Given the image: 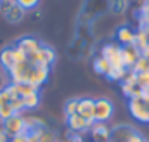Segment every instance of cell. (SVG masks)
I'll return each instance as SVG.
<instances>
[{
	"label": "cell",
	"instance_id": "6da1fadb",
	"mask_svg": "<svg viewBox=\"0 0 149 142\" xmlns=\"http://www.w3.org/2000/svg\"><path fill=\"white\" fill-rule=\"evenodd\" d=\"M128 111L134 120L141 123H149V99H144L141 95L128 99Z\"/></svg>",
	"mask_w": 149,
	"mask_h": 142
},
{
	"label": "cell",
	"instance_id": "7a4b0ae2",
	"mask_svg": "<svg viewBox=\"0 0 149 142\" xmlns=\"http://www.w3.org/2000/svg\"><path fill=\"white\" fill-rule=\"evenodd\" d=\"M113 113H114L113 101L106 99V97H101V99H95L94 101V121L106 123V121H109Z\"/></svg>",
	"mask_w": 149,
	"mask_h": 142
},
{
	"label": "cell",
	"instance_id": "3957f363",
	"mask_svg": "<svg viewBox=\"0 0 149 142\" xmlns=\"http://www.w3.org/2000/svg\"><path fill=\"white\" fill-rule=\"evenodd\" d=\"M101 56L109 63L111 68H125L123 66V54H121V47L116 43H106L101 49Z\"/></svg>",
	"mask_w": 149,
	"mask_h": 142
},
{
	"label": "cell",
	"instance_id": "277c9868",
	"mask_svg": "<svg viewBox=\"0 0 149 142\" xmlns=\"http://www.w3.org/2000/svg\"><path fill=\"white\" fill-rule=\"evenodd\" d=\"M31 63H37V64H45V66H50V64H54V61H56V52H54V49L52 47H49V45H40V49H38L35 54H31L30 57H28Z\"/></svg>",
	"mask_w": 149,
	"mask_h": 142
},
{
	"label": "cell",
	"instance_id": "5b68a950",
	"mask_svg": "<svg viewBox=\"0 0 149 142\" xmlns=\"http://www.w3.org/2000/svg\"><path fill=\"white\" fill-rule=\"evenodd\" d=\"M3 128H5V134H9L10 137L24 135V130H26L24 118L21 114H14V116H10L9 120L3 121Z\"/></svg>",
	"mask_w": 149,
	"mask_h": 142
},
{
	"label": "cell",
	"instance_id": "8992f818",
	"mask_svg": "<svg viewBox=\"0 0 149 142\" xmlns=\"http://www.w3.org/2000/svg\"><path fill=\"white\" fill-rule=\"evenodd\" d=\"M76 114H80L81 118H85V120L90 121V123H95V121H94V99H90V97L78 99Z\"/></svg>",
	"mask_w": 149,
	"mask_h": 142
},
{
	"label": "cell",
	"instance_id": "52a82bcc",
	"mask_svg": "<svg viewBox=\"0 0 149 142\" xmlns=\"http://www.w3.org/2000/svg\"><path fill=\"white\" fill-rule=\"evenodd\" d=\"M121 54H123V66L125 68H134L135 63L139 61L141 57V52L135 45H127V47H121Z\"/></svg>",
	"mask_w": 149,
	"mask_h": 142
},
{
	"label": "cell",
	"instance_id": "ba28073f",
	"mask_svg": "<svg viewBox=\"0 0 149 142\" xmlns=\"http://www.w3.org/2000/svg\"><path fill=\"white\" fill-rule=\"evenodd\" d=\"M28 57L31 56V54H35L38 49H40V45H42V42L37 40V38H33V36H24V38H21L17 43H16Z\"/></svg>",
	"mask_w": 149,
	"mask_h": 142
},
{
	"label": "cell",
	"instance_id": "9c48e42d",
	"mask_svg": "<svg viewBox=\"0 0 149 142\" xmlns=\"http://www.w3.org/2000/svg\"><path fill=\"white\" fill-rule=\"evenodd\" d=\"M92 125H94V123L87 121V120L81 118L80 114H71V116H68V127H70L71 132H85V130H88Z\"/></svg>",
	"mask_w": 149,
	"mask_h": 142
},
{
	"label": "cell",
	"instance_id": "30bf717a",
	"mask_svg": "<svg viewBox=\"0 0 149 142\" xmlns=\"http://www.w3.org/2000/svg\"><path fill=\"white\" fill-rule=\"evenodd\" d=\"M135 36H137V33H135L132 28H128V26H120L118 31H116V40H118L123 47H127V45H134Z\"/></svg>",
	"mask_w": 149,
	"mask_h": 142
},
{
	"label": "cell",
	"instance_id": "8fae6325",
	"mask_svg": "<svg viewBox=\"0 0 149 142\" xmlns=\"http://www.w3.org/2000/svg\"><path fill=\"white\" fill-rule=\"evenodd\" d=\"M90 130H92V137H94V141L95 142H108L109 141V128L106 127V123H99V121H95L92 127H90Z\"/></svg>",
	"mask_w": 149,
	"mask_h": 142
},
{
	"label": "cell",
	"instance_id": "7c38bea8",
	"mask_svg": "<svg viewBox=\"0 0 149 142\" xmlns=\"http://www.w3.org/2000/svg\"><path fill=\"white\" fill-rule=\"evenodd\" d=\"M0 66L5 71H10L16 66V59H14V50H12V47H5V49L0 52Z\"/></svg>",
	"mask_w": 149,
	"mask_h": 142
},
{
	"label": "cell",
	"instance_id": "4fadbf2b",
	"mask_svg": "<svg viewBox=\"0 0 149 142\" xmlns=\"http://www.w3.org/2000/svg\"><path fill=\"white\" fill-rule=\"evenodd\" d=\"M23 17H24V10H23L19 5H14V7L5 14V19H7L9 23H12V24H16V23H19V21H23Z\"/></svg>",
	"mask_w": 149,
	"mask_h": 142
},
{
	"label": "cell",
	"instance_id": "5bb4252c",
	"mask_svg": "<svg viewBox=\"0 0 149 142\" xmlns=\"http://www.w3.org/2000/svg\"><path fill=\"white\" fill-rule=\"evenodd\" d=\"M109 70H111V66H109V63H108L102 56H99V57L94 59V71H95V73L106 76V74L109 73Z\"/></svg>",
	"mask_w": 149,
	"mask_h": 142
},
{
	"label": "cell",
	"instance_id": "9a60e30c",
	"mask_svg": "<svg viewBox=\"0 0 149 142\" xmlns=\"http://www.w3.org/2000/svg\"><path fill=\"white\" fill-rule=\"evenodd\" d=\"M23 104H24V109H35V107L40 104V94L35 92V94H31V95L23 97Z\"/></svg>",
	"mask_w": 149,
	"mask_h": 142
},
{
	"label": "cell",
	"instance_id": "2e32d148",
	"mask_svg": "<svg viewBox=\"0 0 149 142\" xmlns=\"http://www.w3.org/2000/svg\"><path fill=\"white\" fill-rule=\"evenodd\" d=\"M106 76H108V80H114V81L116 80H123L127 76V68H111Z\"/></svg>",
	"mask_w": 149,
	"mask_h": 142
},
{
	"label": "cell",
	"instance_id": "e0dca14e",
	"mask_svg": "<svg viewBox=\"0 0 149 142\" xmlns=\"http://www.w3.org/2000/svg\"><path fill=\"white\" fill-rule=\"evenodd\" d=\"M135 80H137L139 88H149V71L137 73V74H135Z\"/></svg>",
	"mask_w": 149,
	"mask_h": 142
},
{
	"label": "cell",
	"instance_id": "ac0fdd59",
	"mask_svg": "<svg viewBox=\"0 0 149 142\" xmlns=\"http://www.w3.org/2000/svg\"><path fill=\"white\" fill-rule=\"evenodd\" d=\"M16 113H14V109L10 106V102L9 104H3V106H0V120L2 121H5V120H9L10 116H14Z\"/></svg>",
	"mask_w": 149,
	"mask_h": 142
},
{
	"label": "cell",
	"instance_id": "d6986e66",
	"mask_svg": "<svg viewBox=\"0 0 149 142\" xmlns=\"http://www.w3.org/2000/svg\"><path fill=\"white\" fill-rule=\"evenodd\" d=\"M16 3L26 12V10H31V9H35L38 3H40V0H16Z\"/></svg>",
	"mask_w": 149,
	"mask_h": 142
},
{
	"label": "cell",
	"instance_id": "ffe728a7",
	"mask_svg": "<svg viewBox=\"0 0 149 142\" xmlns=\"http://www.w3.org/2000/svg\"><path fill=\"white\" fill-rule=\"evenodd\" d=\"M76 107H78V99H70V101L64 104V114H66V116L76 114Z\"/></svg>",
	"mask_w": 149,
	"mask_h": 142
},
{
	"label": "cell",
	"instance_id": "44dd1931",
	"mask_svg": "<svg viewBox=\"0 0 149 142\" xmlns=\"http://www.w3.org/2000/svg\"><path fill=\"white\" fill-rule=\"evenodd\" d=\"M14 5H17V3H16V0H2V2H0V12L5 16V14H7Z\"/></svg>",
	"mask_w": 149,
	"mask_h": 142
},
{
	"label": "cell",
	"instance_id": "7402d4cb",
	"mask_svg": "<svg viewBox=\"0 0 149 142\" xmlns=\"http://www.w3.org/2000/svg\"><path fill=\"white\" fill-rule=\"evenodd\" d=\"M12 99H14V97H12V95L7 92V88L3 87V88L0 90V106H3V104H9Z\"/></svg>",
	"mask_w": 149,
	"mask_h": 142
},
{
	"label": "cell",
	"instance_id": "603a6c76",
	"mask_svg": "<svg viewBox=\"0 0 149 142\" xmlns=\"http://www.w3.org/2000/svg\"><path fill=\"white\" fill-rule=\"evenodd\" d=\"M123 142H146L141 135H139V132H134V130H130V134L125 137V141Z\"/></svg>",
	"mask_w": 149,
	"mask_h": 142
},
{
	"label": "cell",
	"instance_id": "cb8c5ba5",
	"mask_svg": "<svg viewBox=\"0 0 149 142\" xmlns=\"http://www.w3.org/2000/svg\"><path fill=\"white\" fill-rule=\"evenodd\" d=\"M0 2H2V0H0Z\"/></svg>",
	"mask_w": 149,
	"mask_h": 142
}]
</instances>
